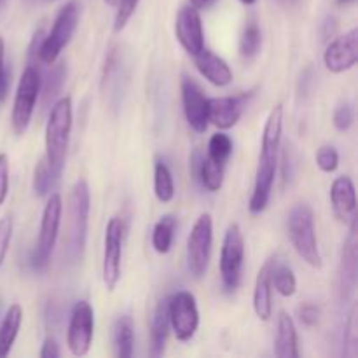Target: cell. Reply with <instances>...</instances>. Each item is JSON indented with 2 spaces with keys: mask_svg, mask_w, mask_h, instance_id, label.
I'll use <instances>...</instances> for the list:
<instances>
[{
  "mask_svg": "<svg viewBox=\"0 0 358 358\" xmlns=\"http://www.w3.org/2000/svg\"><path fill=\"white\" fill-rule=\"evenodd\" d=\"M282 131H283V105H276L268 115L264 124L261 143V156H259L257 170H255L254 192H252L248 210L252 213H262L268 206L271 198L273 184L276 178V168H278L280 147H282Z\"/></svg>",
  "mask_w": 358,
  "mask_h": 358,
  "instance_id": "cell-1",
  "label": "cell"
},
{
  "mask_svg": "<svg viewBox=\"0 0 358 358\" xmlns=\"http://www.w3.org/2000/svg\"><path fill=\"white\" fill-rule=\"evenodd\" d=\"M73 108L72 98L62 96L52 103L49 112L48 122H45L44 143H45V163L51 168L56 177H62L65 168L66 150L70 143V133H72Z\"/></svg>",
  "mask_w": 358,
  "mask_h": 358,
  "instance_id": "cell-2",
  "label": "cell"
},
{
  "mask_svg": "<svg viewBox=\"0 0 358 358\" xmlns=\"http://www.w3.org/2000/svg\"><path fill=\"white\" fill-rule=\"evenodd\" d=\"M287 229H289L290 243L296 248L297 255L308 266L320 269L324 261H322L320 247H318L315 215L311 206L306 203H297L287 217Z\"/></svg>",
  "mask_w": 358,
  "mask_h": 358,
  "instance_id": "cell-3",
  "label": "cell"
},
{
  "mask_svg": "<svg viewBox=\"0 0 358 358\" xmlns=\"http://www.w3.org/2000/svg\"><path fill=\"white\" fill-rule=\"evenodd\" d=\"M79 17L80 3L77 0H70V2H66L59 9V13L56 14L55 23H52L51 31L44 35L41 44H38V62H42L44 65H52L55 62H58L63 49L72 41L73 31H76L77 24H79Z\"/></svg>",
  "mask_w": 358,
  "mask_h": 358,
  "instance_id": "cell-4",
  "label": "cell"
},
{
  "mask_svg": "<svg viewBox=\"0 0 358 358\" xmlns=\"http://www.w3.org/2000/svg\"><path fill=\"white\" fill-rule=\"evenodd\" d=\"M62 196H59L58 192L48 194V201H45L44 212H42L37 245H35L30 257V264L35 271H42V269L48 268L49 262H51L52 250H55L56 240H58L59 226H62Z\"/></svg>",
  "mask_w": 358,
  "mask_h": 358,
  "instance_id": "cell-5",
  "label": "cell"
},
{
  "mask_svg": "<svg viewBox=\"0 0 358 358\" xmlns=\"http://www.w3.org/2000/svg\"><path fill=\"white\" fill-rule=\"evenodd\" d=\"M42 76L35 63H28L17 83L16 94H14L13 112H10V126L17 136L24 135L34 117L35 105L41 96Z\"/></svg>",
  "mask_w": 358,
  "mask_h": 358,
  "instance_id": "cell-6",
  "label": "cell"
},
{
  "mask_svg": "<svg viewBox=\"0 0 358 358\" xmlns=\"http://www.w3.org/2000/svg\"><path fill=\"white\" fill-rule=\"evenodd\" d=\"M91 196L90 185L84 178H79L72 185L69 198V254L73 261L80 259L87 238V224H90Z\"/></svg>",
  "mask_w": 358,
  "mask_h": 358,
  "instance_id": "cell-7",
  "label": "cell"
},
{
  "mask_svg": "<svg viewBox=\"0 0 358 358\" xmlns=\"http://www.w3.org/2000/svg\"><path fill=\"white\" fill-rule=\"evenodd\" d=\"M213 245V220L210 213H201L196 219L191 233L187 236V269L194 278H203L208 271L210 257Z\"/></svg>",
  "mask_w": 358,
  "mask_h": 358,
  "instance_id": "cell-8",
  "label": "cell"
},
{
  "mask_svg": "<svg viewBox=\"0 0 358 358\" xmlns=\"http://www.w3.org/2000/svg\"><path fill=\"white\" fill-rule=\"evenodd\" d=\"M124 234V222L119 217H112L105 227L103 262H101V278H103V285L108 292H114L121 282Z\"/></svg>",
  "mask_w": 358,
  "mask_h": 358,
  "instance_id": "cell-9",
  "label": "cell"
},
{
  "mask_svg": "<svg viewBox=\"0 0 358 358\" xmlns=\"http://www.w3.org/2000/svg\"><path fill=\"white\" fill-rule=\"evenodd\" d=\"M245 261V240L238 224H229L220 248V276L224 289L234 292L240 287Z\"/></svg>",
  "mask_w": 358,
  "mask_h": 358,
  "instance_id": "cell-10",
  "label": "cell"
},
{
  "mask_svg": "<svg viewBox=\"0 0 358 358\" xmlns=\"http://www.w3.org/2000/svg\"><path fill=\"white\" fill-rule=\"evenodd\" d=\"M170 329L182 343L191 341L199 327V311L196 297L189 290H180L168 297Z\"/></svg>",
  "mask_w": 358,
  "mask_h": 358,
  "instance_id": "cell-11",
  "label": "cell"
},
{
  "mask_svg": "<svg viewBox=\"0 0 358 358\" xmlns=\"http://www.w3.org/2000/svg\"><path fill=\"white\" fill-rule=\"evenodd\" d=\"M94 338V311L87 301L73 304L66 329V346L73 357L90 353Z\"/></svg>",
  "mask_w": 358,
  "mask_h": 358,
  "instance_id": "cell-12",
  "label": "cell"
},
{
  "mask_svg": "<svg viewBox=\"0 0 358 358\" xmlns=\"http://www.w3.org/2000/svg\"><path fill=\"white\" fill-rule=\"evenodd\" d=\"M358 62V30L352 28L345 35L332 38L324 52V65L329 72L343 73L352 70Z\"/></svg>",
  "mask_w": 358,
  "mask_h": 358,
  "instance_id": "cell-13",
  "label": "cell"
},
{
  "mask_svg": "<svg viewBox=\"0 0 358 358\" xmlns=\"http://www.w3.org/2000/svg\"><path fill=\"white\" fill-rule=\"evenodd\" d=\"M175 37L180 42L185 52L198 55L205 48V31H203L201 14L196 7L184 6L175 20Z\"/></svg>",
  "mask_w": 358,
  "mask_h": 358,
  "instance_id": "cell-14",
  "label": "cell"
},
{
  "mask_svg": "<svg viewBox=\"0 0 358 358\" xmlns=\"http://www.w3.org/2000/svg\"><path fill=\"white\" fill-rule=\"evenodd\" d=\"M182 103L189 126L196 133H205L208 128V98L201 86L191 77H182Z\"/></svg>",
  "mask_w": 358,
  "mask_h": 358,
  "instance_id": "cell-15",
  "label": "cell"
},
{
  "mask_svg": "<svg viewBox=\"0 0 358 358\" xmlns=\"http://www.w3.org/2000/svg\"><path fill=\"white\" fill-rule=\"evenodd\" d=\"M247 96L208 98V122L219 129H231L238 124L245 108Z\"/></svg>",
  "mask_w": 358,
  "mask_h": 358,
  "instance_id": "cell-16",
  "label": "cell"
},
{
  "mask_svg": "<svg viewBox=\"0 0 358 358\" xmlns=\"http://www.w3.org/2000/svg\"><path fill=\"white\" fill-rule=\"evenodd\" d=\"M194 65L198 72L208 80L210 84L219 87H226L233 83V70L224 58L203 48L198 55H194Z\"/></svg>",
  "mask_w": 358,
  "mask_h": 358,
  "instance_id": "cell-17",
  "label": "cell"
},
{
  "mask_svg": "<svg viewBox=\"0 0 358 358\" xmlns=\"http://www.w3.org/2000/svg\"><path fill=\"white\" fill-rule=\"evenodd\" d=\"M331 203L338 219L352 222L357 217V191L348 175L334 178L331 185Z\"/></svg>",
  "mask_w": 358,
  "mask_h": 358,
  "instance_id": "cell-18",
  "label": "cell"
},
{
  "mask_svg": "<svg viewBox=\"0 0 358 358\" xmlns=\"http://www.w3.org/2000/svg\"><path fill=\"white\" fill-rule=\"evenodd\" d=\"M276 257L268 259L259 269L254 287V311L259 320L268 322L273 317V285L271 269L275 266Z\"/></svg>",
  "mask_w": 358,
  "mask_h": 358,
  "instance_id": "cell-19",
  "label": "cell"
},
{
  "mask_svg": "<svg viewBox=\"0 0 358 358\" xmlns=\"http://www.w3.org/2000/svg\"><path fill=\"white\" fill-rule=\"evenodd\" d=\"M275 355L278 358H299V341H297V329L292 317L285 311H280L276 322Z\"/></svg>",
  "mask_w": 358,
  "mask_h": 358,
  "instance_id": "cell-20",
  "label": "cell"
},
{
  "mask_svg": "<svg viewBox=\"0 0 358 358\" xmlns=\"http://www.w3.org/2000/svg\"><path fill=\"white\" fill-rule=\"evenodd\" d=\"M357 282V217L350 226V236L343 248L341 259V290L353 292Z\"/></svg>",
  "mask_w": 358,
  "mask_h": 358,
  "instance_id": "cell-21",
  "label": "cell"
},
{
  "mask_svg": "<svg viewBox=\"0 0 358 358\" xmlns=\"http://www.w3.org/2000/svg\"><path fill=\"white\" fill-rule=\"evenodd\" d=\"M168 334H170V315H168V299L157 303L152 317V331H150V355L161 357L164 353Z\"/></svg>",
  "mask_w": 358,
  "mask_h": 358,
  "instance_id": "cell-22",
  "label": "cell"
},
{
  "mask_svg": "<svg viewBox=\"0 0 358 358\" xmlns=\"http://www.w3.org/2000/svg\"><path fill=\"white\" fill-rule=\"evenodd\" d=\"M21 324H23V308L20 304H10L0 325V358H6L10 353L20 334Z\"/></svg>",
  "mask_w": 358,
  "mask_h": 358,
  "instance_id": "cell-23",
  "label": "cell"
},
{
  "mask_svg": "<svg viewBox=\"0 0 358 358\" xmlns=\"http://www.w3.org/2000/svg\"><path fill=\"white\" fill-rule=\"evenodd\" d=\"M135 350V324L133 318L122 315L114 324V353L119 358H129Z\"/></svg>",
  "mask_w": 358,
  "mask_h": 358,
  "instance_id": "cell-24",
  "label": "cell"
},
{
  "mask_svg": "<svg viewBox=\"0 0 358 358\" xmlns=\"http://www.w3.org/2000/svg\"><path fill=\"white\" fill-rule=\"evenodd\" d=\"M196 184L201 185L208 192L220 191L224 184V164L215 163L208 156H203L198 170V177H196Z\"/></svg>",
  "mask_w": 358,
  "mask_h": 358,
  "instance_id": "cell-25",
  "label": "cell"
},
{
  "mask_svg": "<svg viewBox=\"0 0 358 358\" xmlns=\"http://www.w3.org/2000/svg\"><path fill=\"white\" fill-rule=\"evenodd\" d=\"M177 229V219L173 215H163L152 229V247L157 254L164 255L171 250Z\"/></svg>",
  "mask_w": 358,
  "mask_h": 358,
  "instance_id": "cell-26",
  "label": "cell"
},
{
  "mask_svg": "<svg viewBox=\"0 0 358 358\" xmlns=\"http://www.w3.org/2000/svg\"><path fill=\"white\" fill-rule=\"evenodd\" d=\"M154 194L161 203H170L175 198L173 175L163 159H156L154 164Z\"/></svg>",
  "mask_w": 358,
  "mask_h": 358,
  "instance_id": "cell-27",
  "label": "cell"
},
{
  "mask_svg": "<svg viewBox=\"0 0 358 358\" xmlns=\"http://www.w3.org/2000/svg\"><path fill=\"white\" fill-rule=\"evenodd\" d=\"M66 79V63L59 62V63H52V69L49 70L45 79H42L41 84V93L44 96V103L49 105L62 91L63 83Z\"/></svg>",
  "mask_w": 358,
  "mask_h": 358,
  "instance_id": "cell-28",
  "label": "cell"
},
{
  "mask_svg": "<svg viewBox=\"0 0 358 358\" xmlns=\"http://www.w3.org/2000/svg\"><path fill=\"white\" fill-rule=\"evenodd\" d=\"M271 285L283 297H292L297 292V278L292 268L287 264L275 262L271 269Z\"/></svg>",
  "mask_w": 358,
  "mask_h": 358,
  "instance_id": "cell-29",
  "label": "cell"
},
{
  "mask_svg": "<svg viewBox=\"0 0 358 358\" xmlns=\"http://www.w3.org/2000/svg\"><path fill=\"white\" fill-rule=\"evenodd\" d=\"M262 48V31L255 21L245 24L240 37V55L245 59H252L259 55Z\"/></svg>",
  "mask_w": 358,
  "mask_h": 358,
  "instance_id": "cell-30",
  "label": "cell"
},
{
  "mask_svg": "<svg viewBox=\"0 0 358 358\" xmlns=\"http://www.w3.org/2000/svg\"><path fill=\"white\" fill-rule=\"evenodd\" d=\"M58 180L59 177H56V175L52 173V170L48 166L44 157H42L37 163V166H35L34 182H31L35 194L41 196V198H45L48 194H51V191L55 189V185L58 184Z\"/></svg>",
  "mask_w": 358,
  "mask_h": 358,
  "instance_id": "cell-31",
  "label": "cell"
},
{
  "mask_svg": "<svg viewBox=\"0 0 358 358\" xmlns=\"http://www.w3.org/2000/svg\"><path fill=\"white\" fill-rule=\"evenodd\" d=\"M231 154H233V140H231V136L226 135V133H215V135H212V138L208 142V154L206 156L212 161H215V163L226 166Z\"/></svg>",
  "mask_w": 358,
  "mask_h": 358,
  "instance_id": "cell-32",
  "label": "cell"
},
{
  "mask_svg": "<svg viewBox=\"0 0 358 358\" xmlns=\"http://www.w3.org/2000/svg\"><path fill=\"white\" fill-rule=\"evenodd\" d=\"M315 161L324 173H334L339 168V154L332 145L320 147L317 156H315Z\"/></svg>",
  "mask_w": 358,
  "mask_h": 358,
  "instance_id": "cell-33",
  "label": "cell"
},
{
  "mask_svg": "<svg viewBox=\"0 0 358 358\" xmlns=\"http://www.w3.org/2000/svg\"><path fill=\"white\" fill-rule=\"evenodd\" d=\"M140 0H119L117 2V10H115V17H114V31L119 34L126 28L128 21L131 20V16L135 14L136 7H138Z\"/></svg>",
  "mask_w": 358,
  "mask_h": 358,
  "instance_id": "cell-34",
  "label": "cell"
},
{
  "mask_svg": "<svg viewBox=\"0 0 358 358\" xmlns=\"http://www.w3.org/2000/svg\"><path fill=\"white\" fill-rule=\"evenodd\" d=\"M332 122H334V128L338 131H348L350 128L355 122V110H353V105L345 101V103H339L336 107L334 114H332Z\"/></svg>",
  "mask_w": 358,
  "mask_h": 358,
  "instance_id": "cell-35",
  "label": "cell"
},
{
  "mask_svg": "<svg viewBox=\"0 0 358 358\" xmlns=\"http://www.w3.org/2000/svg\"><path fill=\"white\" fill-rule=\"evenodd\" d=\"M13 231H14V222L10 215H3L0 219V268L6 262L7 254H9L10 240H13Z\"/></svg>",
  "mask_w": 358,
  "mask_h": 358,
  "instance_id": "cell-36",
  "label": "cell"
},
{
  "mask_svg": "<svg viewBox=\"0 0 358 358\" xmlns=\"http://www.w3.org/2000/svg\"><path fill=\"white\" fill-rule=\"evenodd\" d=\"M297 317L304 327H315L320 320V308L313 303H304L297 308Z\"/></svg>",
  "mask_w": 358,
  "mask_h": 358,
  "instance_id": "cell-37",
  "label": "cell"
},
{
  "mask_svg": "<svg viewBox=\"0 0 358 358\" xmlns=\"http://www.w3.org/2000/svg\"><path fill=\"white\" fill-rule=\"evenodd\" d=\"M9 72L6 65V42L0 37V101H3L9 93Z\"/></svg>",
  "mask_w": 358,
  "mask_h": 358,
  "instance_id": "cell-38",
  "label": "cell"
},
{
  "mask_svg": "<svg viewBox=\"0 0 358 358\" xmlns=\"http://www.w3.org/2000/svg\"><path fill=\"white\" fill-rule=\"evenodd\" d=\"M9 157L6 152H0V206L9 194Z\"/></svg>",
  "mask_w": 358,
  "mask_h": 358,
  "instance_id": "cell-39",
  "label": "cell"
},
{
  "mask_svg": "<svg viewBox=\"0 0 358 358\" xmlns=\"http://www.w3.org/2000/svg\"><path fill=\"white\" fill-rule=\"evenodd\" d=\"M41 358H58L59 357V348H58V343H56L55 338L48 336L42 343V348H41Z\"/></svg>",
  "mask_w": 358,
  "mask_h": 358,
  "instance_id": "cell-40",
  "label": "cell"
},
{
  "mask_svg": "<svg viewBox=\"0 0 358 358\" xmlns=\"http://www.w3.org/2000/svg\"><path fill=\"white\" fill-rule=\"evenodd\" d=\"M338 31V20L334 16H327L322 23V41H329Z\"/></svg>",
  "mask_w": 358,
  "mask_h": 358,
  "instance_id": "cell-41",
  "label": "cell"
},
{
  "mask_svg": "<svg viewBox=\"0 0 358 358\" xmlns=\"http://www.w3.org/2000/svg\"><path fill=\"white\" fill-rule=\"evenodd\" d=\"M189 2H191V6L196 7L198 10H206L210 9L217 0H189Z\"/></svg>",
  "mask_w": 358,
  "mask_h": 358,
  "instance_id": "cell-42",
  "label": "cell"
},
{
  "mask_svg": "<svg viewBox=\"0 0 358 358\" xmlns=\"http://www.w3.org/2000/svg\"><path fill=\"white\" fill-rule=\"evenodd\" d=\"M357 0H336V6L339 7H348V6H353Z\"/></svg>",
  "mask_w": 358,
  "mask_h": 358,
  "instance_id": "cell-43",
  "label": "cell"
},
{
  "mask_svg": "<svg viewBox=\"0 0 358 358\" xmlns=\"http://www.w3.org/2000/svg\"><path fill=\"white\" fill-rule=\"evenodd\" d=\"M117 2H119V0H105V3H107V6H110V7L117 6Z\"/></svg>",
  "mask_w": 358,
  "mask_h": 358,
  "instance_id": "cell-44",
  "label": "cell"
},
{
  "mask_svg": "<svg viewBox=\"0 0 358 358\" xmlns=\"http://www.w3.org/2000/svg\"><path fill=\"white\" fill-rule=\"evenodd\" d=\"M241 3H245V6H254L255 2H257V0H240Z\"/></svg>",
  "mask_w": 358,
  "mask_h": 358,
  "instance_id": "cell-45",
  "label": "cell"
},
{
  "mask_svg": "<svg viewBox=\"0 0 358 358\" xmlns=\"http://www.w3.org/2000/svg\"><path fill=\"white\" fill-rule=\"evenodd\" d=\"M278 2H282V3H290V0H278Z\"/></svg>",
  "mask_w": 358,
  "mask_h": 358,
  "instance_id": "cell-46",
  "label": "cell"
},
{
  "mask_svg": "<svg viewBox=\"0 0 358 358\" xmlns=\"http://www.w3.org/2000/svg\"><path fill=\"white\" fill-rule=\"evenodd\" d=\"M28 2H31V3H34V2H38V0H28Z\"/></svg>",
  "mask_w": 358,
  "mask_h": 358,
  "instance_id": "cell-47",
  "label": "cell"
},
{
  "mask_svg": "<svg viewBox=\"0 0 358 358\" xmlns=\"http://www.w3.org/2000/svg\"><path fill=\"white\" fill-rule=\"evenodd\" d=\"M3 2V0H0V3H2Z\"/></svg>",
  "mask_w": 358,
  "mask_h": 358,
  "instance_id": "cell-48",
  "label": "cell"
}]
</instances>
